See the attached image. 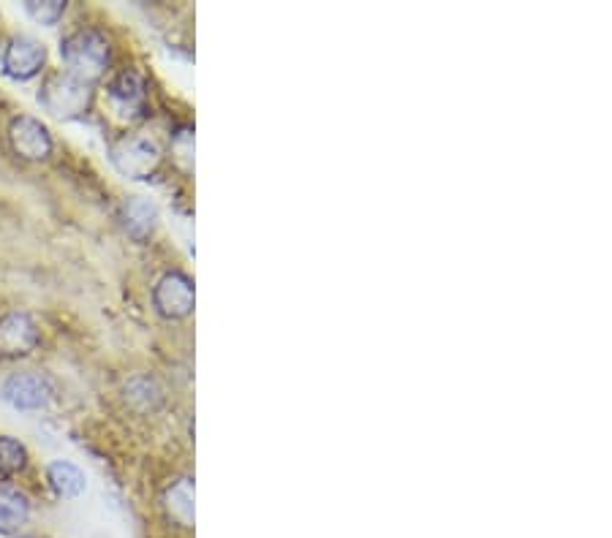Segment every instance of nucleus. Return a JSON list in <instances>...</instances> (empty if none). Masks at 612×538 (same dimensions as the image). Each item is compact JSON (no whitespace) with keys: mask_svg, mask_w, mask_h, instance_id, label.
<instances>
[{"mask_svg":"<svg viewBox=\"0 0 612 538\" xmlns=\"http://www.w3.org/2000/svg\"><path fill=\"white\" fill-rule=\"evenodd\" d=\"M9 142L14 153L22 155L25 161H44L52 155V136L47 125L39 123L36 117H14L9 125Z\"/></svg>","mask_w":612,"mask_h":538,"instance_id":"39448f33","label":"nucleus"},{"mask_svg":"<svg viewBox=\"0 0 612 538\" xmlns=\"http://www.w3.org/2000/svg\"><path fill=\"white\" fill-rule=\"evenodd\" d=\"M60 55H63L68 74L93 85L96 79L107 74L109 63H112V44H109L107 33H101V30L79 28L63 39Z\"/></svg>","mask_w":612,"mask_h":538,"instance_id":"f257e3e1","label":"nucleus"},{"mask_svg":"<svg viewBox=\"0 0 612 538\" xmlns=\"http://www.w3.org/2000/svg\"><path fill=\"white\" fill-rule=\"evenodd\" d=\"M47 476L49 484H52V490L58 492V495H63V498H77V495L85 492V473L79 471L77 465H71V462L66 460L52 462L47 468Z\"/></svg>","mask_w":612,"mask_h":538,"instance_id":"9b49d317","label":"nucleus"},{"mask_svg":"<svg viewBox=\"0 0 612 538\" xmlns=\"http://www.w3.org/2000/svg\"><path fill=\"white\" fill-rule=\"evenodd\" d=\"M153 302L164 318H185L194 310V283L180 272H169L158 280Z\"/></svg>","mask_w":612,"mask_h":538,"instance_id":"0eeeda50","label":"nucleus"},{"mask_svg":"<svg viewBox=\"0 0 612 538\" xmlns=\"http://www.w3.org/2000/svg\"><path fill=\"white\" fill-rule=\"evenodd\" d=\"M128 403L139 408V411H153L161 403V389H158L150 378H134L126 389Z\"/></svg>","mask_w":612,"mask_h":538,"instance_id":"2eb2a0df","label":"nucleus"},{"mask_svg":"<svg viewBox=\"0 0 612 538\" xmlns=\"http://www.w3.org/2000/svg\"><path fill=\"white\" fill-rule=\"evenodd\" d=\"M156 221V207L147 202V199L134 196V199H128L126 207H123V223H126V231L134 240H147V237L153 234V229H156Z\"/></svg>","mask_w":612,"mask_h":538,"instance_id":"9d476101","label":"nucleus"},{"mask_svg":"<svg viewBox=\"0 0 612 538\" xmlns=\"http://www.w3.org/2000/svg\"><path fill=\"white\" fill-rule=\"evenodd\" d=\"M28 462V452L20 441L14 438H0V481L11 479L25 468Z\"/></svg>","mask_w":612,"mask_h":538,"instance_id":"4468645a","label":"nucleus"},{"mask_svg":"<svg viewBox=\"0 0 612 538\" xmlns=\"http://www.w3.org/2000/svg\"><path fill=\"white\" fill-rule=\"evenodd\" d=\"M41 332L28 313H6L0 318V354L25 356L39 346Z\"/></svg>","mask_w":612,"mask_h":538,"instance_id":"6e6552de","label":"nucleus"},{"mask_svg":"<svg viewBox=\"0 0 612 538\" xmlns=\"http://www.w3.org/2000/svg\"><path fill=\"white\" fill-rule=\"evenodd\" d=\"M109 98L117 109L126 112H139L145 106V79L136 71H120L112 82H109Z\"/></svg>","mask_w":612,"mask_h":538,"instance_id":"1a4fd4ad","label":"nucleus"},{"mask_svg":"<svg viewBox=\"0 0 612 538\" xmlns=\"http://www.w3.org/2000/svg\"><path fill=\"white\" fill-rule=\"evenodd\" d=\"M44 63H47V49L30 36L11 39L6 52H3V71L17 82H28V79L39 77Z\"/></svg>","mask_w":612,"mask_h":538,"instance_id":"423d86ee","label":"nucleus"},{"mask_svg":"<svg viewBox=\"0 0 612 538\" xmlns=\"http://www.w3.org/2000/svg\"><path fill=\"white\" fill-rule=\"evenodd\" d=\"M25 11H28L33 20L39 25H55V22L66 14V3L63 0H28L25 3Z\"/></svg>","mask_w":612,"mask_h":538,"instance_id":"dca6fc26","label":"nucleus"},{"mask_svg":"<svg viewBox=\"0 0 612 538\" xmlns=\"http://www.w3.org/2000/svg\"><path fill=\"white\" fill-rule=\"evenodd\" d=\"M39 101L49 115L77 117L82 112H88L90 101H93V85L63 71V74L47 79V85L41 87Z\"/></svg>","mask_w":612,"mask_h":538,"instance_id":"f03ea898","label":"nucleus"},{"mask_svg":"<svg viewBox=\"0 0 612 538\" xmlns=\"http://www.w3.org/2000/svg\"><path fill=\"white\" fill-rule=\"evenodd\" d=\"M109 158L120 174H126L131 180H145L161 164V147L150 136L128 134L112 145Z\"/></svg>","mask_w":612,"mask_h":538,"instance_id":"7ed1b4c3","label":"nucleus"},{"mask_svg":"<svg viewBox=\"0 0 612 538\" xmlns=\"http://www.w3.org/2000/svg\"><path fill=\"white\" fill-rule=\"evenodd\" d=\"M30 514L28 498L22 492L14 490H0V528L14 530L22 525Z\"/></svg>","mask_w":612,"mask_h":538,"instance_id":"ddd939ff","label":"nucleus"},{"mask_svg":"<svg viewBox=\"0 0 612 538\" xmlns=\"http://www.w3.org/2000/svg\"><path fill=\"white\" fill-rule=\"evenodd\" d=\"M0 397L17 411H41L52 400V384L41 373H14L0 389Z\"/></svg>","mask_w":612,"mask_h":538,"instance_id":"20e7f679","label":"nucleus"},{"mask_svg":"<svg viewBox=\"0 0 612 538\" xmlns=\"http://www.w3.org/2000/svg\"><path fill=\"white\" fill-rule=\"evenodd\" d=\"M166 509L180 525L194 522V487H191V479L177 481L175 487L166 492Z\"/></svg>","mask_w":612,"mask_h":538,"instance_id":"f8f14e48","label":"nucleus"}]
</instances>
